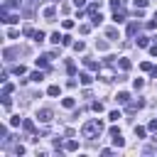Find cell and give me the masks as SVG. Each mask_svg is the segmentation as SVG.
Segmentation results:
<instances>
[{"mask_svg": "<svg viewBox=\"0 0 157 157\" xmlns=\"http://www.w3.org/2000/svg\"><path fill=\"white\" fill-rule=\"evenodd\" d=\"M101 132H103V123H101V120H86V123H83V128H81V135H83V137H88V140L98 137Z\"/></svg>", "mask_w": 157, "mask_h": 157, "instance_id": "obj_1", "label": "cell"}, {"mask_svg": "<svg viewBox=\"0 0 157 157\" xmlns=\"http://www.w3.org/2000/svg\"><path fill=\"white\" fill-rule=\"evenodd\" d=\"M108 135H110V140H113V145H115V147H123V145H125V140H123V135H120V130H118V128H110V132H108Z\"/></svg>", "mask_w": 157, "mask_h": 157, "instance_id": "obj_2", "label": "cell"}, {"mask_svg": "<svg viewBox=\"0 0 157 157\" xmlns=\"http://www.w3.org/2000/svg\"><path fill=\"white\" fill-rule=\"evenodd\" d=\"M37 118H39V123H49V120L54 118V110H52V108H42V110L37 113Z\"/></svg>", "mask_w": 157, "mask_h": 157, "instance_id": "obj_3", "label": "cell"}, {"mask_svg": "<svg viewBox=\"0 0 157 157\" xmlns=\"http://www.w3.org/2000/svg\"><path fill=\"white\" fill-rule=\"evenodd\" d=\"M2 22L5 25H15V22H20V15H7V10H2Z\"/></svg>", "mask_w": 157, "mask_h": 157, "instance_id": "obj_4", "label": "cell"}, {"mask_svg": "<svg viewBox=\"0 0 157 157\" xmlns=\"http://www.w3.org/2000/svg\"><path fill=\"white\" fill-rule=\"evenodd\" d=\"M83 66H86V69H91V71H101V64H98L96 59H88V56L83 59Z\"/></svg>", "mask_w": 157, "mask_h": 157, "instance_id": "obj_5", "label": "cell"}, {"mask_svg": "<svg viewBox=\"0 0 157 157\" xmlns=\"http://www.w3.org/2000/svg\"><path fill=\"white\" fill-rule=\"evenodd\" d=\"M37 66H39V69H47V71H52V69H49V54L39 56V59H37Z\"/></svg>", "mask_w": 157, "mask_h": 157, "instance_id": "obj_6", "label": "cell"}, {"mask_svg": "<svg viewBox=\"0 0 157 157\" xmlns=\"http://www.w3.org/2000/svg\"><path fill=\"white\" fill-rule=\"evenodd\" d=\"M140 108H145V101H135V103H128V113H137Z\"/></svg>", "mask_w": 157, "mask_h": 157, "instance_id": "obj_7", "label": "cell"}, {"mask_svg": "<svg viewBox=\"0 0 157 157\" xmlns=\"http://www.w3.org/2000/svg\"><path fill=\"white\" fill-rule=\"evenodd\" d=\"M115 101H118V103H123V105H125V103H128V101H130V93H128V91H120V93H118V96H115Z\"/></svg>", "mask_w": 157, "mask_h": 157, "instance_id": "obj_8", "label": "cell"}, {"mask_svg": "<svg viewBox=\"0 0 157 157\" xmlns=\"http://www.w3.org/2000/svg\"><path fill=\"white\" fill-rule=\"evenodd\" d=\"M86 12H88V15H96V12H101V0H98V2H91Z\"/></svg>", "mask_w": 157, "mask_h": 157, "instance_id": "obj_9", "label": "cell"}, {"mask_svg": "<svg viewBox=\"0 0 157 157\" xmlns=\"http://www.w3.org/2000/svg\"><path fill=\"white\" fill-rule=\"evenodd\" d=\"M42 15H44L47 20H54V17H56V7H44V12H42Z\"/></svg>", "mask_w": 157, "mask_h": 157, "instance_id": "obj_10", "label": "cell"}, {"mask_svg": "<svg viewBox=\"0 0 157 157\" xmlns=\"http://www.w3.org/2000/svg\"><path fill=\"white\" fill-rule=\"evenodd\" d=\"M22 128H25V130H27V132H29V135H32V132H34V123H32V120H29V118H27V120H22Z\"/></svg>", "mask_w": 157, "mask_h": 157, "instance_id": "obj_11", "label": "cell"}, {"mask_svg": "<svg viewBox=\"0 0 157 157\" xmlns=\"http://www.w3.org/2000/svg\"><path fill=\"white\" fill-rule=\"evenodd\" d=\"M22 34H25V37H34V27H32V25H25V27H22Z\"/></svg>", "mask_w": 157, "mask_h": 157, "instance_id": "obj_12", "label": "cell"}, {"mask_svg": "<svg viewBox=\"0 0 157 157\" xmlns=\"http://www.w3.org/2000/svg\"><path fill=\"white\" fill-rule=\"evenodd\" d=\"M105 37H108V39H118V29H115V27H108V29H105Z\"/></svg>", "mask_w": 157, "mask_h": 157, "instance_id": "obj_13", "label": "cell"}, {"mask_svg": "<svg viewBox=\"0 0 157 157\" xmlns=\"http://www.w3.org/2000/svg\"><path fill=\"white\" fill-rule=\"evenodd\" d=\"M118 64H120V69H123V71H128V69L132 66V64H130V59H125V56H123V59H118Z\"/></svg>", "mask_w": 157, "mask_h": 157, "instance_id": "obj_14", "label": "cell"}, {"mask_svg": "<svg viewBox=\"0 0 157 157\" xmlns=\"http://www.w3.org/2000/svg\"><path fill=\"white\" fill-rule=\"evenodd\" d=\"M78 81H81V83H83V86H88V83H91V81H93V78H91V76H88V74H86V71H83V74H78Z\"/></svg>", "mask_w": 157, "mask_h": 157, "instance_id": "obj_15", "label": "cell"}, {"mask_svg": "<svg viewBox=\"0 0 157 157\" xmlns=\"http://www.w3.org/2000/svg\"><path fill=\"white\" fill-rule=\"evenodd\" d=\"M64 147H66L69 152H76V150H78V142H76V140H69V142H66Z\"/></svg>", "mask_w": 157, "mask_h": 157, "instance_id": "obj_16", "label": "cell"}, {"mask_svg": "<svg viewBox=\"0 0 157 157\" xmlns=\"http://www.w3.org/2000/svg\"><path fill=\"white\" fill-rule=\"evenodd\" d=\"M17 5H20L17 0H5V2H2V10H12V7H17Z\"/></svg>", "mask_w": 157, "mask_h": 157, "instance_id": "obj_17", "label": "cell"}, {"mask_svg": "<svg viewBox=\"0 0 157 157\" xmlns=\"http://www.w3.org/2000/svg\"><path fill=\"white\" fill-rule=\"evenodd\" d=\"M113 20H115V25H120V22H125V15H123L120 10H115V15H113Z\"/></svg>", "mask_w": 157, "mask_h": 157, "instance_id": "obj_18", "label": "cell"}, {"mask_svg": "<svg viewBox=\"0 0 157 157\" xmlns=\"http://www.w3.org/2000/svg\"><path fill=\"white\" fill-rule=\"evenodd\" d=\"M101 22H103V15H101V12L91 15V25H101Z\"/></svg>", "mask_w": 157, "mask_h": 157, "instance_id": "obj_19", "label": "cell"}, {"mask_svg": "<svg viewBox=\"0 0 157 157\" xmlns=\"http://www.w3.org/2000/svg\"><path fill=\"white\" fill-rule=\"evenodd\" d=\"M137 29H140V25H137V22H130V25H128V34H130V37H132Z\"/></svg>", "mask_w": 157, "mask_h": 157, "instance_id": "obj_20", "label": "cell"}, {"mask_svg": "<svg viewBox=\"0 0 157 157\" xmlns=\"http://www.w3.org/2000/svg\"><path fill=\"white\" fill-rule=\"evenodd\" d=\"M137 47H150V37H137Z\"/></svg>", "mask_w": 157, "mask_h": 157, "instance_id": "obj_21", "label": "cell"}, {"mask_svg": "<svg viewBox=\"0 0 157 157\" xmlns=\"http://www.w3.org/2000/svg\"><path fill=\"white\" fill-rule=\"evenodd\" d=\"M61 105H64V108H69V110H71V108H74V105H76V101H74V98H64V101H61Z\"/></svg>", "mask_w": 157, "mask_h": 157, "instance_id": "obj_22", "label": "cell"}, {"mask_svg": "<svg viewBox=\"0 0 157 157\" xmlns=\"http://www.w3.org/2000/svg\"><path fill=\"white\" fill-rule=\"evenodd\" d=\"M145 132H147V130H145L142 125H135V137H145Z\"/></svg>", "mask_w": 157, "mask_h": 157, "instance_id": "obj_23", "label": "cell"}, {"mask_svg": "<svg viewBox=\"0 0 157 157\" xmlns=\"http://www.w3.org/2000/svg\"><path fill=\"white\" fill-rule=\"evenodd\" d=\"M96 49H98V52H105V49H108V42H103V39L96 42Z\"/></svg>", "mask_w": 157, "mask_h": 157, "instance_id": "obj_24", "label": "cell"}, {"mask_svg": "<svg viewBox=\"0 0 157 157\" xmlns=\"http://www.w3.org/2000/svg\"><path fill=\"white\" fill-rule=\"evenodd\" d=\"M66 71L74 76V74H76V64H74V61H66Z\"/></svg>", "mask_w": 157, "mask_h": 157, "instance_id": "obj_25", "label": "cell"}, {"mask_svg": "<svg viewBox=\"0 0 157 157\" xmlns=\"http://www.w3.org/2000/svg\"><path fill=\"white\" fill-rule=\"evenodd\" d=\"M12 71H15V74H17V76H22V74H25V71H27V69H25V66H22V64H17V66H12Z\"/></svg>", "mask_w": 157, "mask_h": 157, "instance_id": "obj_26", "label": "cell"}, {"mask_svg": "<svg viewBox=\"0 0 157 157\" xmlns=\"http://www.w3.org/2000/svg\"><path fill=\"white\" fill-rule=\"evenodd\" d=\"M29 78H32V81H37V83H39V81H42V78H44V74H42V71H34V74H32V76H29Z\"/></svg>", "mask_w": 157, "mask_h": 157, "instance_id": "obj_27", "label": "cell"}, {"mask_svg": "<svg viewBox=\"0 0 157 157\" xmlns=\"http://www.w3.org/2000/svg\"><path fill=\"white\" fill-rule=\"evenodd\" d=\"M47 93H49L52 98H54V96H59V86H49V88H47Z\"/></svg>", "mask_w": 157, "mask_h": 157, "instance_id": "obj_28", "label": "cell"}, {"mask_svg": "<svg viewBox=\"0 0 157 157\" xmlns=\"http://www.w3.org/2000/svg\"><path fill=\"white\" fill-rule=\"evenodd\" d=\"M91 108H93L96 113H101V110H103V103H101V101H93V103H91Z\"/></svg>", "mask_w": 157, "mask_h": 157, "instance_id": "obj_29", "label": "cell"}, {"mask_svg": "<svg viewBox=\"0 0 157 157\" xmlns=\"http://www.w3.org/2000/svg\"><path fill=\"white\" fill-rule=\"evenodd\" d=\"M61 39H64V34H59V32H54V34H52V42H54V44H59Z\"/></svg>", "mask_w": 157, "mask_h": 157, "instance_id": "obj_30", "label": "cell"}, {"mask_svg": "<svg viewBox=\"0 0 157 157\" xmlns=\"http://www.w3.org/2000/svg\"><path fill=\"white\" fill-rule=\"evenodd\" d=\"M71 47H74V49H76V52H83V49H86V44H83V42H74V44H71Z\"/></svg>", "mask_w": 157, "mask_h": 157, "instance_id": "obj_31", "label": "cell"}, {"mask_svg": "<svg viewBox=\"0 0 157 157\" xmlns=\"http://www.w3.org/2000/svg\"><path fill=\"white\" fill-rule=\"evenodd\" d=\"M108 118L115 123V120H118V118H123V115H120V110H110V115H108Z\"/></svg>", "mask_w": 157, "mask_h": 157, "instance_id": "obj_32", "label": "cell"}, {"mask_svg": "<svg viewBox=\"0 0 157 157\" xmlns=\"http://www.w3.org/2000/svg\"><path fill=\"white\" fill-rule=\"evenodd\" d=\"M110 7H113V10H120V7H123V0H110Z\"/></svg>", "mask_w": 157, "mask_h": 157, "instance_id": "obj_33", "label": "cell"}, {"mask_svg": "<svg viewBox=\"0 0 157 157\" xmlns=\"http://www.w3.org/2000/svg\"><path fill=\"white\" fill-rule=\"evenodd\" d=\"M140 69H142V71H152V64H150V61H142Z\"/></svg>", "mask_w": 157, "mask_h": 157, "instance_id": "obj_34", "label": "cell"}, {"mask_svg": "<svg viewBox=\"0 0 157 157\" xmlns=\"http://www.w3.org/2000/svg\"><path fill=\"white\" fill-rule=\"evenodd\" d=\"M10 125L17 128V125H20V115H12V118H10Z\"/></svg>", "mask_w": 157, "mask_h": 157, "instance_id": "obj_35", "label": "cell"}, {"mask_svg": "<svg viewBox=\"0 0 157 157\" xmlns=\"http://www.w3.org/2000/svg\"><path fill=\"white\" fill-rule=\"evenodd\" d=\"M145 27H147V29H155V27H157V22H155V20H147V22H145Z\"/></svg>", "mask_w": 157, "mask_h": 157, "instance_id": "obj_36", "label": "cell"}, {"mask_svg": "<svg viewBox=\"0 0 157 157\" xmlns=\"http://www.w3.org/2000/svg\"><path fill=\"white\" fill-rule=\"evenodd\" d=\"M34 42H44V32H34Z\"/></svg>", "mask_w": 157, "mask_h": 157, "instance_id": "obj_37", "label": "cell"}, {"mask_svg": "<svg viewBox=\"0 0 157 157\" xmlns=\"http://www.w3.org/2000/svg\"><path fill=\"white\" fill-rule=\"evenodd\" d=\"M132 86H135V88H142V86H145V81H142V78H135V81H132Z\"/></svg>", "mask_w": 157, "mask_h": 157, "instance_id": "obj_38", "label": "cell"}, {"mask_svg": "<svg viewBox=\"0 0 157 157\" xmlns=\"http://www.w3.org/2000/svg\"><path fill=\"white\" fill-rule=\"evenodd\" d=\"M150 0H135V7H147Z\"/></svg>", "mask_w": 157, "mask_h": 157, "instance_id": "obj_39", "label": "cell"}, {"mask_svg": "<svg viewBox=\"0 0 157 157\" xmlns=\"http://www.w3.org/2000/svg\"><path fill=\"white\" fill-rule=\"evenodd\" d=\"M74 27V20H64V29H71Z\"/></svg>", "mask_w": 157, "mask_h": 157, "instance_id": "obj_40", "label": "cell"}, {"mask_svg": "<svg viewBox=\"0 0 157 157\" xmlns=\"http://www.w3.org/2000/svg\"><path fill=\"white\" fill-rule=\"evenodd\" d=\"M91 32V25H81V34H88Z\"/></svg>", "mask_w": 157, "mask_h": 157, "instance_id": "obj_41", "label": "cell"}, {"mask_svg": "<svg viewBox=\"0 0 157 157\" xmlns=\"http://www.w3.org/2000/svg\"><path fill=\"white\" fill-rule=\"evenodd\" d=\"M61 44H66V47H69V44H74V42H71V37H69V34H64V39H61Z\"/></svg>", "mask_w": 157, "mask_h": 157, "instance_id": "obj_42", "label": "cell"}, {"mask_svg": "<svg viewBox=\"0 0 157 157\" xmlns=\"http://www.w3.org/2000/svg\"><path fill=\"white\" fill-rule=\"evenodd\" d=\"M2 91H5V93H12V91H15V86H12V83H5V88H2Z\"/></svg>", "mask_w": 157, "mask_h": 157, "instance_id": "obj_43", "label": "cell"}, {"mask_svg": "<svg viewBox=\"0 0 157 157\" xmlns=\"http://www.w3.org/2000/svg\"><path fill=\"white\" fill-rule=\"evenodd\" d=\"M15 155H25V147L22 145H15Z\"/></svg>", "mask_w": 157, "mask_h": 157, "instance_id": "obj_44", "label": "cell"}, {"mask_svg": "<svg viewBox=\"0 0 157 157\" xmlns=\"http://www.w3.org/2000/svg\"><path fill=\"white\" fill-rule=\"evenodd\" d=\"M147 128H150V130H157V118H152V120H150V125H147Z\"/></svg>", "mask_w": 157, "mask_h": 157, "instance_id": "obj_45", "label": "cell"}, {"mask_svg": "<svg viewBox=\"0 0 157 157\" xmlns=\"http://www.w3.org/2000/svg\"><path fill=\"white\" fill-rule=\"evenodd\" d=\"M83 5H86V0H74V7H78V10H81Z\"/></svg>", "mask_w": 157, "mask_h": 157, "instance_id": "obj_46", "label": "cell"}, {"mask_svg": "<svg viewBox=\"0 0 157 157\" xmlns=\"http://www.w3.org/2000/svg\"><path fill=\"white\" fill-rule=\"evenodd\" d=\"M150 54H152V56H157V42H155V44L150 47Z\"/></svg>", "mask_w": 157, "mask_h": 157, "instance_id": "obj_47", "label": "cell"}, {"mask_svg": "<svg viewBox=\"0 0 157 157\" xmlns=\"http://www.w3.org/2000/svg\"><path fill=\"white\" fill-rule=\"evenodd\" d=\"M150 74H152V78H157V66H152V71H150Z\"/></svg>", "mask_w": 157, "mask_h": 157, "instance_id": "obj_48", "label": "cell"}]
</instances>
